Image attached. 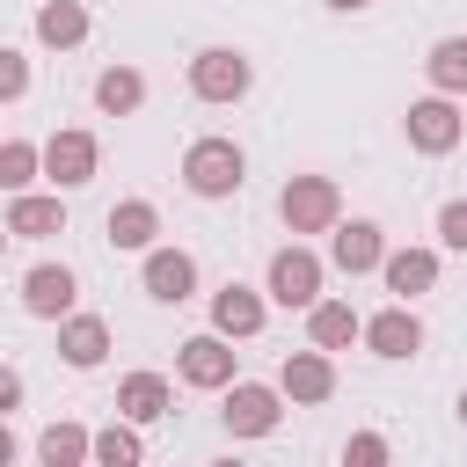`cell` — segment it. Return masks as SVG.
<instances>
[{"mask_svg": "<svg viewBox=\"0 0 467 467\" xmlns=\"http://www.w3.org/2000/svg\"><path fill=\"white\" fill-rule=\"evenodd\" d=\"M109 248H153V234H161V212L146 204V197H124V204H109Z\"/></svg>", "mask_w": 467, "mask_h": 467, "instance_id": "cell-19", "label": "cell"}, {"mask_svg": "<svg viewBox=\"0 0 467 467\" xmlns=\"http://www.w3.org/2000/svg\"><path fill=\"white\" fill-rule=\"evenodd\" d=\"M423 73H431L438 95H467V36H438L431 58H423Z\"/></svg>", "mask_w": 467, "mask_h": 467, "instance_id": "cell-23", "label": "cell"}, {"mask_svg": "<svg viewBox=\"0 0 467 467\" xmlns=\"http://www.w3.org/2000/svg\"><path fill=\"white\" fill-rule=\"evenodd\" d=\"M22 95H29V58L0 51V102H22Z\"/></svg>", "mask_w": 467, "mask_h": 467, "instance_id": "cell-27", "label": "cell"}, {"mask_svg": "<svg viewBox=\"0 0 467 467\" xmlns=\"http://www.w3.org/2000/svg\"><path fill=\"white\" fill-rule=\"evenodd\" d=\"M36 460H44V467H80V460H95V438H88L80 423H51V431L36 438Z\"/></svg>", "mask_w": 467, "mask_h": 467, "instance_id": "cell-24", "label": "cell"}, {"mask_svg": "<svg viewBox=\"0 0 467 467\" xmlns=\"http://www.w3.org/2000/svg\"><path fill=\"white\" fill-rule=\"evenodd\" d=\"M175 372L190 379V387H234V336H190L182 350H175Z\"/></svg>", "mask_w": 467, "mask_h": 467, "instance_id": "cell-9", "label": "cell"}, {"mask_svg": "<svg viewBox=\"0 0 467 467\" xmlns=\"http://www.w3.org/2000/svg\"><path fill=\"white\" fill-rule=\"evenodd\" d=\"M401 131H409V146H416V153H452L467 124H460V109H452V95H431V102H409Z\"/></svg>", "mask_w": 467, "mask_h": 467, "instance_id": "cell-7", "label": "cell"}, {"mask_svg": "<svg viewBox=\"0 0 467 467\" xmlns=\"http://www.w3.org/2000/svg\"><path fill=\"white\" fill-rule=\"evenodd\" d=\"M460 423H467V387H460Z\"/></svg>", "mask_w": 467, "mask_h": 467, "instance_id": "cell-32", "label": "cell"}, {"mask_svg": "<svg viewBox=\"0 0 467 467\" xmlns=\"http://www.w3.org/2000/svg\"><path fill=\"white\" fill-rule=\"evenodd\" d=\"M182 182H190V197H234V190L248 182V153H241L234 139H190Z\"/></svg>", "mask_w": 467, "mask_h": 467, "instance_id": "cell-2", "label": "cell"}, {"mask_svg": "<svg viewBox=\"0 0 467 467\" xmlns=\"http://www.w3.org/2000/svg\"><path fill=\"white\" fill-rule=\"evenodd\" d=\"M248 80H255V66H248L241 51H226V44H212V51L190 58V95H197V102H241Z\"/></svg>", "mask_w": 467, "mask_h": 467, "instance_id": "cell-4", "label": "cell"}, {"mask_svg": "<svg viewBox=\"0 0 467 467\" xmlns=\"http://www.w3.org/2000/svg\"><path fill=\"white\" fill-rule=\"evenodd\" d=\"M438 241H445V248H460V255H467V197H452V204H445V212H438Z\"/></svg>", "mask_w": 467, "mask_h": 467, "instance_id": "cell-29", "label": "cell"}, {"mask_svg": "<svg viewBox=\"0 0 467 467\" xmlns=\"http://www.w3.org/2000/svg\"><path fill=\"white\" fill-rule=\"evenodd\" d=\"M212 328L234 336V343L255 336V328H263V292H248V285H219V292H212Z\"/></svg>", "mask_w": 467, "mask_h": 467, "instance_id": "cell-16", "label": "cell"}, {"mask_svg": "<svg viewBox=\"0 0 467 467\" xmlns=\"http://www.w3.org/2000/svg\"><path fill=\"white\" fill-rule=\"evenodd\" d=\"M328 255H336V270H350V277H365V270H379V263H387V234H379L372 219H350V226H336V241H328Z\"/></svg>", "mask_w": 467, "mask_h": 467, "instance_id": "cell-14", "label": "cell"}, {"mask_svg": "<svg viewBox=\"0 0 467 467\" xmlns=\"http://www.w3.org/2000/svg\"><path fill=\"white\" fill-rule=\"evenodd\" d=\"M343 460H350V467H387V438H379V431H358V438L343 445Z\"/></svg>", "mask_w": 467, "mask_h": 467, "instance_id": "cell-28", "label": "cell"}, {"mask_svg": "<svg viewBox=\"0 0 467 467\" xmlns=\"http://www.w3.org/2000/svg\"><path fill=\"white\" fill-rule=\"evenodd\" d=\"M277 387H285V401H299V409L328 401V394H336V365H328V350H321V343H314V350H292V358L277 365Z\"/></svg>", "mask_w": 467, "mask_h": 467, "instance_id": "cell-10", "label": "cell"}, {"mask_svg": "<svg viewBox=\"0 0 467 467\" xmlns=\"http://www.w3.org/2000/svg\"><path fill=\"white\" fill-rule=\"evenodd\" d=\"M379 277H387L394 299H423V292L438 285V255H431V248H387Z\"/></svg>", "mask_w": 467, "mask_h": 467, "instance_id": "cell-15", "label": "cell"}, {"mask_svg": "<svg viewBox=\"0 0 467 467\" xmlns=\"http://www.w3.org/2000/svg\"><path fill=\"white\" fill-rule=\"evenodd\" d=\"M270 299H277V306H314V299H321V255L299 248V241L277 248V255H270Z\"/></svg>", "mask_w": 467, "mask_h": 467, "instance_id": "cell-6", "label": "cell"}, {"mask_svg": "<svg viewBox=\"0 0 467 467\" xmlns=\"http://www.w3.org/2000/svg\"><path fill=\"white\" fill-rule=\"evenodd\" d=\"M36 36H44L51 51H73V44L88 36V7H80V0H44V7H36Z\"/></svg>", "mask_w": 467, "mask_h": 467, "instance_id": "cell-22", "label": "cell"}, {"mask_svg": "<svg viewBox=\"0 0 467 467\" xmlns=\"http://www.w3.org/2000/svg\"><path fill=\"white\" fill-rule=\"evenodd\" d=\"M277 219H285L292 234H336V226H343V190H336V175H292V182L277 190Z\"/></svg>", "mask_w": 467, "mask_h": 467, "instance_id": "cell-1", "label": "cell"}, {"mask_svg": "<svg viewBox=\"0 0 467 467\" xmlns=\"http://www.w3.org/2000/svg\"><path fill=\"white\" fill-rule=\"evenodd\" d=\"M95 460H102V467H139V460H146V445H139L131 416H124V423H109V431H95Z\"/></svg>", "mask_w": 467, "mask_h": 467, "instance_id": "cell-25", "label": "cell"}, {"mask_svg": "<svg viewBox=\"0 0 467 467\" xmlns=\"http://www.w3.org/2000/svg\"><path fill=\"white\" fill-rule=\"evenodd\" d=\"M36 168H44V146H29V139H7V146H0V182H7V190H29Z\"/></svg>", "mask_w": 467, "mask_h": 467, "instance_id": "cell-26", "label": "cell"}, {"mask_svg": "<svg viewBox=\"0 0 467 467\" xmlns=\"http://www.w3.org/2000/svg\"><path fill=\"white\" fill-rule=\"evenodd\" d=\"M146 102V73L139 66H109V73H95V109L102 117H131Z\"/></svg>", "mask_w": 467, "mask_h": 467, "instance_id": "cell-20", "label": "cell"}, {"mask_svg": "<svg viewBox=\"0 0 467 467\" xmlns=\"http://www.w3.org/2000/svg\"><path fill=\"white\" fill-rule=\"evenodd\" d=\"M7 234H15V241L66 234V204H58V197H29V190H15V204H7Z\"/></svg>", "mask_w": 467, "mask_h": 467, "instance_id": "cell-17", "label": "cell"}, {"mask_svg": "<svg viewBox=\"0 0 467 467\" xmlns=\"http://www.w3.org/2000/svg\"><path fill=\"white\" fill-rule=\"evenodd\" d=\"M306 336H314L321 350H343L350 336H365V321L350 314V299H314V306H306Z\"/></svg>", "mask_w": 467, "mask_h": 467, "instance_id": "cell-21", "label": "cell"}, {"mask_svg": "<svg viewBox=\"0 0 467 467\" xmlns=\"http://www.w3.org/2000/svg\"><path fill=\"white\" fill-rule=\"evenodd\" d=\"M277 416H285V387H263V379H234L226 387V409H219L226 438H270Z\"/></svg>", "mask_w": 467, "mask_h": 467, "instance_id": "cell-3", "label": "cell"}, {"mask_svg": "<svg viewBox=\"0 0 467 467\" xmlns=\"http://www.w3.org/2000/svg\"><path fill=\"white\" fill-rule=\"evenodd\" d=\"M365 343H372V358H416L423 350V321L409 314V299H394V306H379L365 321Z\"/></svg>", "mask_w": 467, "mask_h": 467, "instance_id": "cell-12", "label": "cell"}, {"mask_svg": "<svg viewBox=\"0 0 467 467\" xmlns=\"http://www.w3.org/2000/svg\"><path fill=\"white\" fill-rule=\"evenodd\" d=\"M168 409H175V394H168L161 372H131V379L117 387V416H131V423H161Z\"/></svg>", "mask_w": 467, "mask_h": 467, "instance_id": "cell-18", "label": "cell"}, {"mask_svg": "<svg viewBox=\"0 0 467 467\" xmlns=\"http://www.w3.org/2000/svg\"><path fill=\"white\" fill-rule=\"evenodd\" d=\"M73 270L66 263H36V270H22V306L36 314V321H66V306H73Z\"/></svg>", "mask_w": 467, "mask_h": 467, "instance_id": "cell-11", "label": "cell"}, {"mask_svg": "<svg viewBox=\"0 0 467 467\" xmlns=\"http://www.w3.org/2000/svg\"><path fill=\"white\" fill-rule=\"evenodd\" d=\"M58 358H66L73 372H95V365L109 358V321H102V314H66V321H58Z\"/></svg>", "mask_w": 467, "mask_h": 467, "instance_id": "cell-13", "label": "cell"}, {"mask_svg": "<svg viewBox=\"0 0 467 467\" xmlns=\"http://www.w3.org/2000/svg\"><path fill=\"white\" fill-rule=\"evenodd\" d=\"M95 168H102V146H95V131H51V139H44V175H51L58 190H80V182H95Z\"/></svg>", "mask_w": 467, "mask_h": 467, "instance_id": "cell-5", "label": "cell"}, {"mask_svg": "<svg viewBox=\"0 0 467 467\" xmlns=\"http://www.w3.org/2000/svg\"><path fill=\"white\" fill-rule=\"evenodd\" d=\"M22 409V372H0V416Z\"/></svg>", "mask_w": 467, "mask_h": 467, "instance_id": "cell-30", "label": "cell"}, {"mask_svg": "<svg viewBox=\"0 0 467 467\" xmlns=\"http://www.w3.org/2000/svg\"><path fill=\"white\" fill-rule=\"evenodd\" d=\"M328 7H336V15H358V7H372V0H328Z\"/></svg>", "mask_w": 467, "mask_h": 467, "instance_id": "cell-31", "label": "cell"}, {"mask_svg": "<svg viewBox=\"0 0 467 467\" xmlns=\"http://www.w3.org/2000/svg\"><path fill=\"white\" fill-rule=\"evenodd\" d=\"M139 285H146V299H161V306H182V299L197 292V255H190V248H146V270H139Z\"/></svg>", "mask_w": 467, "mask_h": 467, "instance_id": "cell-8", "label": "cell"}]
</instances>
